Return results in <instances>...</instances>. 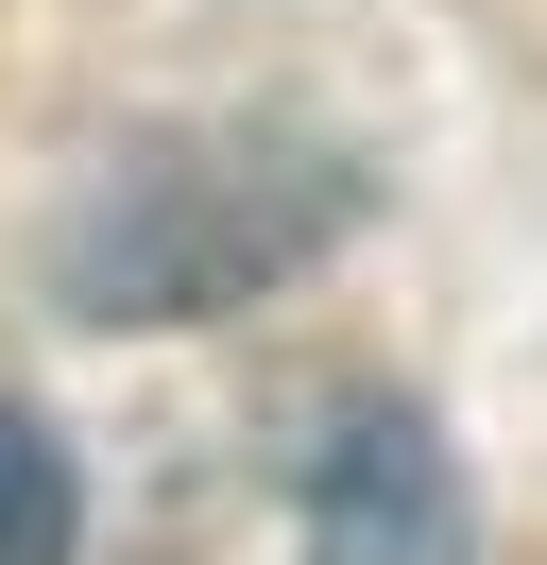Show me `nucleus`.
<instances>
[{
	"mask_svg": "<svg viewBox=\"0 0 547 565\" xmlns=\"http://www.w3.org/2000/svg\"><path fill=\"white\" fill-rule=\"evenodd\" d=\"M360 223V172L291 138H137L103 154V189L52 223V275L86 326H205L239 291H274L291 257H325Z\"/></svg>",
	"mask_w": 547,
	"mask_h": 565,
	"instance_id": "obj_1",
	"label": "nucleus"
},
{
	"mask_svg": "<svg viewBox=\"0 0 547 565\" xmlns=\"http://www.w3.org/2000/svg\"><path fill=\"white\" fill-rule=\"evenodd\" d=\"M308 565H479L462 462H444L410 412H360L325 446V480H308Z\"/></svg>",
	"mask_w": 547,
	"mask_h": 565,
	"instance_id": "obj_2",
	"label": "nucleus"
},
{
	"mask_svg": "<svg viewBox=\"0 0 547 565\" xmlns=\"http://www.w3.org/2000/svg\"><path fill=\"white\" fill-rule=\"evenodd\" d=\"M68 531H86L68 446H52L34 412H0V565H68Z\"/></svg>",
	"mask_w": 547,
	"mask_h": 565,
	"instance_id": "obj_3",
	"label": "nucleus"
}]
</instances>
